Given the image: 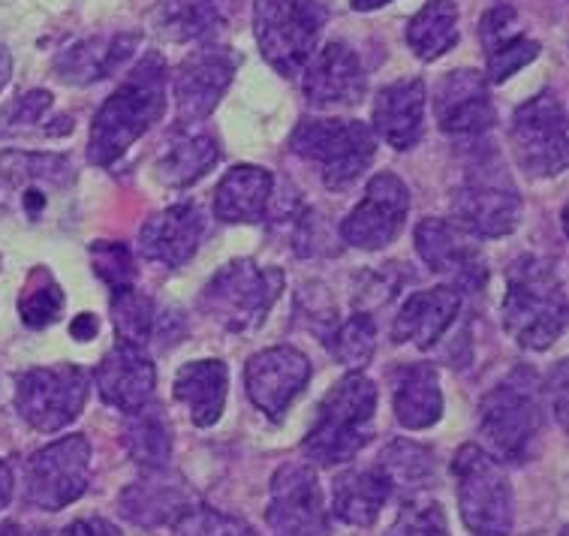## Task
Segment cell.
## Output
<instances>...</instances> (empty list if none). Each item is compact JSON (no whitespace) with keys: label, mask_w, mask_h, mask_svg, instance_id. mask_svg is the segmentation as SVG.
Here are the masks:
<instances>
[{"label":"cell","mask_w":569,"mask_h":536,"mask_svg":"<svg viewBox=\"0 0 569 536\" xmlns=\"http://www.w3.org/2000/svg\"><path fill=\"white\" fill-rule=\"evenodd\" d=\"M386 3H392V0H352L350 7L356 12H371V10H380Z\"/></svg>","instance_id":"f907efd6"},{"label":"cell","mask_w":569,"mask_h":536,"mask_svg":"<svg viewBox=\"0 0 569 536\" xmlns=\"http://www.w3.org/2000/svg\"><path fill=\"white\" fill-rule=\"evenodd\" d=\"M458 42V7L456 0H431L416 12L407 24V46L416 58L437 61L440 54L456 49Z\"/></svg>","instance_id":"836d02e7"},{"label":"cell","mask_w":569,"mask_h":536,"mask_svg":"<svg viewBox=\"0 0 569 536\" xmlns=\"http://www.w3.org/2000/svg\"><path fill=\"white\" fill-rule=\"evenodd\" d=\"M542 428V389L533 368H516L479 404V431L500 458L528 461L530 446Z\"/></svg>","instance_id":"277c9868"},{"label":"cell","mask_w":569,"mask_h":536,"mask_svg":"<svg viewBox=\"0 0 569 536\" xmlns=\"http://www.w3.org/2000/svg\"><path fill=\"white\" fill-rule=\"evenodd\" d=\"M395 416L410 431H425L443 416V393L431 365H410L395 389Z\"/></svg>","instance_id":"4dcf8cb0"},{"label":"cell","mask_w":569,"mask_h":536,"mask_svg":"<svg viewBox=\"0 0 569 536\" xmlns=\"http://www.w3.org/2000/svg\"><path fill=\"white\" fill-rule=\"evenodd\" d=\"M407 211H410V190L405 181L392 172H377L365 190L362 202L341 224L343 241L359 250L386 248L401 236Z\"/></svg>","instance_id":"5bb4252c"},{"label":"cell","mask_w":569,"mask_h":536,"mask_svg":"<svg viewBox=\"0 0 569 536\" xmlns=\"http://www.w3.org/2000/svg\"><path fill=\"white\" fill-rule=\"evenodd\" d=\"M232 76H236V58L223 46H202L187 54L172 82L181 127L206 121L229 91Z\"/></svg>","instance_id":"2e32d148"},{"label":"cell","mask_w":569,"mask_h":536,"mask_svg":"<svg viewBox=\"0 0 569 536\" xmlns=\"http://www.w3.org/2000/svg\"><path fill=\"white\" fill-rule=\"evenodd\" d=\"M236 10V0H157L151 24L172 42L206 40L223 28Z\"/></svg>","instance_id":"4316f807"},{"label":"cell","mask_w":569,"mask_h":536,"mask_svg":"<svg viewBox=\"0 0 569 536\" xmlns=\"http://www.w3.org/2000/svg\"><path fill=\"white\" fill-rule=\"evenodd\" d=\"M93 383L100 389L109 407L133 413L142 404L151 401L157 386L154 361L148 359V353L133 344H118L112 353H106V359L97 365Z\"/></svg>","instance_id":"7402d4cb"},{"label":"cell","mask_w":569,"mask_h":536,"mask_svg":"<svg viewBox=\"0 0 569 536\" xmlns=\"http://www.w3.org/2000/svg\"><path fill=\"white\" fill-rule=\"evenodd\" d=\"M380 470L389 476V483L407 485V488H419V485L435 479V455L410 440H398V444L386 446L383 458H380Z\"/></svg>","instance_id":"74e56055"},{"label":"cell","mask_w":569,"mask_h":536,"mask_svg":"<svg viewBox=\"0 0 569 536\" xmlns=\"http://www.w3.org/2000/svg\"><path fill=\"white\" fill-rule=\"evenodd\" d=\"M452 215H456V227L465 229L467 236H509L521 220V197L500 169L495 172L477 166V172L467 178L465 187H458Z\"/></svg>","instance_id":"4fadbf2b"},{"label":"cell","mask_w":569,"mask_h":536,"mask_svg":"<svg viewBox=\"0 0 569 536\" xmlns=\"http://www.w3.org/2000/svg\"><path fill=\"white\" fill-rule=\"evenodd\" d=\"M91 266L93 271L109 284L112 292L133 287L136 284L133 250L127 248V245H121V241H93Z\"/></svg>","instance_id":"f35d334b"},{"label":"cell","mask_w":569,"mask_h":536,"mask_svg":"<svg viewBox=\"0 0 569 536\" xmlns=\"http://www.w3.org/2000/svg\"><path fill=\"white\" fill-rule=\"evenodd\" d=\"M373 347H377V322L365 310L352 314L350 320L335 326V331L326 335V350L350 371H359L371 361Z\"/></svg>","instance_id":"d590c367"},{"label":"cell","mask_w":569,"mask_h":536,"mask_svg":"<svg viewBox=\"0 0 569 536\" xmlns=\"http://www.w3.org/2000/svg\"><path fill=\"white\" fill-rule=\"evenodd\" d=\"M49 106H52V93L49 91H31L21 97L16 109L10 115V125L24 127V125H37L42 115L49 112Z\"/></svg>","instance_id":"ee69618b"},{"label":"cell","mask_w":569,"mask_h":536,"mask_svg":"<svg viewBox=\"0 0 569 536\" xmlns=\"http://www.w3.org/2000/svg\"><path fill=\"white\" fill-rule=\"evenodd\" d=\"M311 380V361L296 347H271L257 356H250L244 368V386L250 401L269 416L271 423H280L290 404L305 393Z\"/></svg>","instance_id":"ac0fdd59"},{"label":"cell","mask_w":569,"mask_h":536,"mask_svg":"<svg viewBox=\"0 0 569 536\" xmlns=\"http://www.w3.org/2000/svg\"><path fill=\"white\" fill-rule=\"evenodd\" d=\"M187 509V488L176 476L151 470L121 495V513L139 527H160L176 522Z\"/></svg>","instance_id":"f1b7e54d"},{"label":"cell","mask_w":569,"mask_h":536,"mask_svg":"<svg viewBox=\"0 0 569 536\" xmlns=\"http://www.w3.org/2000/svg\"><path fill=\"white\" fill-rule=\"evenodd\" d=\"M121 440L130 458L146 470H160L172 458V431L166 423L163 407H154V404H142L139 410L127 416Z\"/></svg>","instance_id":"d6a6232c"},{"label":"cell","mask_w":569,"mask_h":536,"mask_svg":"<svg viewBox=\"0 0 569 536\" xmlns=\"http://www.w3.org/2000/svg\"><path fill=\"white\" fill-rule=\"evenodd\" d=\"M176 398L190 410L199 428H211L227 407L229 371L220 359H199L176 374Z\"/></svg>","instance_id":"484cf974"},{"label":"cell","mask_w":569,"mask_h":536,"mask_svg":"<svg viewBox=\"0 0 569 536\" xmlns=\"http://www.w3.org/2000/svg\"><path fill=\"white\" fill-rule=\"evenodd\" d=\"M139 46V33H114V37H91L73 42L54 58V72L61 82L91 85L118 72Z\"/></svg>","instance_id":"d4e9b609"},{"label":"cell","mask_w":569,"mask_h":536,"mask_svg":"<svg viewBox=\"0 0 569 536\" xmlns=\"http://www.w3.org/2000/svg\"><path fill=\"white\" fill-rule=\"evenodd\" d=\"M91 485V444L84 434H70L33 455L24 470V500L33 509L58 513Z\"/></svg>","instance_id":"30bf717a"},{"label":"cell","mask_w":569,"mask_h":536,"mask_svg":"<svg viewBox=\"0 0 569 536\" xmlns=\"http://www.w3.org/2000/svg\"><path fill=\"white\" fill-rule=\"evenodd\" d=\"M461 310V292L452 287H435L413 292L395 317L392 338L398 344H416L419 350L435 347Z\"/></svg>","instance_id":"cb8c5ba5"},{"label":"cell","mask_w":569,"mask_h":536,"mask_svg":"<svg viewBox=\"0 0 569 536\" xmlns=\"http://www.w3.org/2000/svg\"><path fill=\"white\" fill-rule=\"evenodd\" d=\"M539 54V42L528 40L518 33L516 40L503 42L497 46L495 52H488V82L503 85L509 76H516L521 67H528L530 61H537Z\"/></svg>","instance_id":"b9f144b4"},{"label":"cell","mask_w":569,"mask_h":536,"mask_svg":"<svg viewBox=\"0 0 569 536\" xmlns=\"http://www.w3.org/2000/svg\"><path fill=\"white\" fill-rule=\"evenodd\" d=\"M58 536H121V530L103 518H84V522H73L70 527H63Z\"/></svg>","instance_id":"f6af8a7d"},{"label":"cell","mask_w":569,"mask_h":536,"mask_svg":"<svg viewBox=\"0 0 569 536\" xmlns=\"http://www.w3.org/2000/svg\"><path fill=\"white\" fill-rule=\"evenodd\" d=\"M12 500V470L7 461H0V509Z\"/></svg>","instance_id":"c3c4849f"},{"label":"cell","mask_w":569,"mask_h":536,"mask_svg":"<svg viewBox=\"0 0 569 536\" xmlns=\"http://www.w3.org/2000/svg\"><path fill=\"white\" fill-rule=\"evenodd\" d=\"M416 250L435 275L449 278V287L458 292H479L486 287V259L482 250L467 238V232L446 220H422L416 227Z\"/></svg>","instance_id":"e0dca14e"},{"label":"cell","mask_w":569,"mask_h":536,"mask_svg":"<svg viewBox=\"0 0 569 536\" xmlns=\"http://www.w3.org/2000/svg\"><path fill=\"white\" fill-rule=\"evenodd\" d=\"M386 536H449L443 506L428 500V497H413L401 506V516Z\"/></svg>","instance_id":"ab89813d"},{"label":"cell","mask_w":569,"mask_h":536,"mask_svg":"<svg viewBox=\"0 0 569 536\" xmlns=\"http://www.w3.org/2000/svg\"><path fill=\"white\" fill-rule=\"evenodd\" d=\"M551 389L546 393L555 395V416H558V423H567V401H563V395H567V361H560L558 371L551 374Z\"/></svg>","instance_id":"bcb514c9"},{"label":"cell","mask_w":569,"mask_h":536,"mask_svg":"<svg viewBox=\"0 0 569 536\" xmlns=\"http://www.w3.org/2000/svg\"><path fill=\"white\" fill-rule=\"evenodd\" d=\"M283 284L287 278L280 268L257 266L253 259H236L208 280L199 305L220 329L244 335L266 322L283 292Z\"/></svg>","instance_id":"5b68a950"},{"label":"cell","mask_w":569,"mask_h":536,"mask_svg":"<svg viewBox=\"0 0 569 536\" xmlns=\"http://www.w3.org/2000/svg\"><path fill=\"white\" fill-rule=\"evenodd\" d=\"M435 115L440 130L449 136H482L497 121L488 79L477 70L446 72L435 91Z\"/></svg>","instance_id":"d6986e66"},{"label":"cell","mask_w":569,"mask_h":536,"mask_svg":"<svg viewBox=\"0 0 569 536\" xmlns=\"http://www.w3.org/2000/svg\"><path fill=\"white\" fill-rule=\"evenodd\" d=\"M172 525H176V536H253V530L241 518L223 516L211 506L184 509Z\"/></svg>","instance_id":"60d3db41"},{"label":"cell","mask_w":569,"mask_h":536,"mask_svg":"<svg viewBox=\"0 0 569 536\" xmlns=\"http://www.w3.org/2000/svg\"><path fill=\"white\" fill-rule=\"evenodd\" d=\"M301 88L308 103L320 109L356 106L365 97V70L359 54L343 42H329L311 63H305Z\"/></svg>","instance_id":"ffe728a7"},{"label":"cell","mask_w":569,"mask_h":536,"mask_svg":"<svg viewBox=\"0 0 569 536\" xmlns=\"http://www.w3.org/2000/svg\"><path fill=\"white\" fill-rule=\"evenodd\" d=\"M76 185L73 163L61 155H0V211L40 224L54 202L70 197Z\"/></svg>","instance_id":"9c48e42d"},{"label":"cell","mask_w":569,"mask_h":536,"mask_svg":"<svg viewBox=\"0 0 569 536\" xmlns=\"http://www.w3.org/2000/svg\"><path fill=\"white\" fill-rule=\"evenodd\" d=\"M112 320L114 331L121 344H133V347H142L157 335V322H160V310L146 292H139L136 287L118 289L112 292Z\"/></svg>","instance_id":"e575fe53"},{"label":"cell","mask_w":569,"mask_h":536,"mask_svg":"<svg viewBox=\"0 0 569 536\" xmlns=\"http://www.w3.org/2000/svg\"><path fill=\"white\" fill-rule=\"evenodd\" d=\"M518 12L516 7H507V3H500L491 12H486V19L479 24V37H482V46H486V52H495L497 46H503V42L516 40L518 37Z\"/></svg>","instance_id":"7bdbcfd3"},{"label":"cell","mask_w":569,"mask_h":536,"mask_svg":"<svg viewBox=\"0 0 569 536\" xmlns=\"http://www.w3.org/2000/svg\"><path fill=\"white\" fill-rule=\"evenodd\" d=\"M322 12L320 0H257L253 3V33L259 52L274 72L292 79L311 61L320 40Z\"/></svg>","instance_id":"8992f818"},{"label":"cell","mask_w":569,"mask_h":536,"mask_svg":"<svg viewBox=\"0 0 569 536\" xmlns=\"http://www.w3.org/2000/svg\"><path fill=\"white\" fill-rule=\"evenodd\" d=\"M0 536H19V527H16V525H3V527H0Z\"/></svg>","instance_id":"816d5d0a"},{"label":"cell","mask_w":569,"mask_h":536,"mask_svg":"<svg viewBox=\"0 0 569 536\" xmlns=\"http://www.w3.org/2000/svg\"><path fill=\"white\" fill-rule=\"evenodd\" d=\"M97 331H100V322H97L93 314H79L73 320V326H70V335H73L76 340L97 338Z\"/></svg>","instance_id":"7dc6e473"},{"label":"cell","mask_w":569,"mask_h":536,"mask_svg":"<svg viewBox=\"0 0 569 536\" xmlns=\"http://www.w3.org/2000/svg\"><path fill=\"white\" fill-rule=\"evenodd\" d=\"M63 310V289L61 284L46 271V268H37L24 289H21L19 299V314L21 322L28 329H46L52 326Z\"/></svg>","instance_id":"8d00e7d4"},{"label":"cell","mask_w":569,"mask_h":536,"mask_svg":"<svg viewBox=\"0 0 569 536\" xmlns=\"http://www.w3.org/2000/svg\"><path fill=\"white\" fill-rule=\"evenodd\" d=\"M274 178L259 166H236L214 193V215L223 224H259L269 211Z\"/></svg>","instance_id":"83f0119b"},{"label":"cell","mask_w":569,"mask_h":536,"mask_svg":"<svg viewBox=\"0 0 569 536\" xmlns=\"http://www.w3.org/2000/svg\"><path fill=\"white\" fill-rule=\"evenodd\" d=\"M518 166L533 178L560 176L567 169V112L555 91L537 93L518 106L509 127Z\"/></svg>","instance_id":"8fae6325"},{"label":"cell","mask_w":569,"mask_h":536,"mask_svg":"<svg viewBox=\"0 0 569 536\" xmlns=\"http://www.w3.org/2000/svg\"><path fill=\"white\" fill-rule=\"evenodd\" d=\"M452 476L458 483V506L473 536L512 534V488L507 470L482 446L467 444L456 453Z\"/></svg>","instance_id":"52a82bcc"},{"label":"cell","mask_w":569,"mask_h":536,"mask_svg":"<svg viewBox=\"0 0 569 536\" xmlns=\"http://www.w3.org/2000/svg\"><path fill=\"white\" fill-rule=\"evenodd\" d=\"M88 401V374L79 365L31 368L16 380V410L33 431H61Z\"/></svg>","instance_id":"7c38bea8"},{"label":"cell","mask_w":569,"mask_h":536,"mask_svg":"<svg viewBox=\"0 0 569 536\" xmlns=\"http://www.w3.org/2000/svg\"><path fill=\"white\" fill-rule=\"evenodd\" d=\"M290 148L305 160L320 166L322 181L331 190H343L359 181L377 155V136L362 121H301L290 139Z\"/></svg>","instance_id":"ba28073f"},{"label":"cell","mask_w":569,"mask_h":536,"mask_svg":"<svg viewBox=\"0 0 569 536\" xmlns=\"http://www.w3.org/2000/svg\"><path fill=\"white\" fill-rule=\"evenodd\" d=\"M10 72H12V54L7 52V46L0 42V91H3V85L10 82Z\"/></svg>","instance_id":"681fc988"},{"label":"cell","mask_w":569,"mask_h":536,"mask_svg":"<svg viewBox=\"0 0 569 536\" xmlns=\"http://www.w3.org/2000/svg\"><path fill=\"white\" fill-rule=\"evenodd\" d=\"M220 160L218 139L208 133H187L178 130L166 151L157 157V176L169 187H190L206 176L208 169H214Z\"/></svg>","instance_id":"1f68e13d"},{"label":"cell","mask_w":569,"mask_h":536,"mask_svg":"<svg viewBox=\"0 0 569 536\" xmlns=\"http://www.w3.org/2000/svg\"><path fill=\"white\" fill-rule=\"evenodd\" d=\"M425 82L401 79L386 85L373 100V127L395 151H410L425 133Z\"/></svg>","instance_id":"603a6c76"},{"label":"cell","mask_w":569,"mask_h":536,"mask_svg":"<svg viewBox=\"0 0 569 536\" xmlns=\"http://www.w3.org/2000/svg\"><path fill=\"white\" fill-rule=\"evenodd\" d=\"M266 522L278 536H329V513L311 467H280L271 479Z\"/></svg>","instance_id":"9a60e30c"},{"label":"cell","mask_w":569,"mask_h":536,"mask_svg":"<svg viewBox=\"0 0 569 536\" xmlns=\"http://www.w3.org/2000/svg\"><path fill=\"white\" fill-rule=\"evenodd\" d=\"M377 428V386L362 374H347L320 404L317 423L305 437V455L313 465L350 461L371 444Z\"/></svg>","instance_id":"3957f363"},{"label":"cell","mask_w":569,"mask_h":536,"mask_svg":"<svg viewBox=\"0 0 569 536\" xmlns=\"http://www.w3.org/2000/svg\"><path fill=\"white\" fill-rule=\"evenodd\" d=\"M166 112V61L160 52H148L136 63L124 82L93 115L88 160L93 166H112L130 151L136 139L151 130Z\"/></svg>","instance_id":"6da1fadb"},{"label":"cell","mask_w":569,"mask_h":536,"mask_svg":"<svg viewBox=\"0 0 569 536\" xmlns=\"http://www.w3.org/2000/svg\"><path fill=\"white\" fill-rule=\"evenodd\" d=\"M206 236V220L197 206H172L148 217L139 232V254L166 268H181L193 259Z\"/></svg>","instance_id":"44dd1931"},{"label":"cell","mask_w":569,"mask_h":536,"mask_svg":"<svg viewBox=\"0 0 569 536\" xmlns=\"http://www.w3.org/2000/svg\"><path fill=\"white\" fill-rule=\"evenodd\" d=\"M503 329L525 350H549L567 329V284L555 259L521 257L507 271Z\"/></svg>","instance_id":"7a4b0ae2"},{"label":"cell","mask_w":569,"mask_h":536,"mask_svg":"<svg viewBox=\"0 0 569 536\" xmlns=\"http://www.w3.org/2000/svg\"><path fill=\"white\" fill-rule=\"evenodd\" d=\"M392 495V483L380 467L350 470L335 483V516L356 527H371Z\"/></svg>","instance_id":"f546056e"}]
</instances>
